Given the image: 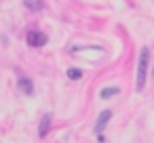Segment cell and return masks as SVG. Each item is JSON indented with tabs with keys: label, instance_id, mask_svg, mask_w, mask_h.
<instances>
[{
	"label": "cell",
	"instance_id": "3",
	"mask_svg": "<svg viewBox=\"0 0 154 143\" xmlns=\"http://www.w3.org/2000/svg\"><path fill=\"white\" fill-rule=\"evenodd\" d=\"M51 120H53V114H51V112H47V114L42 116V120H40V126H38V137H40V139H45V137L49 135Z\"/></svg>",
	"mask_w": 154,
	"mask_h": 143
},
{
	"label": "cell",
	"instance_id": "6",
	"mask_svg": "<svg viewBox=\"0 0 154 143\" xmlns=\"http://www.w3.org/2000/svg\"><path fill=\"white\" fill-rule=\"evenodd\" d=\"M23 4L30 11H42L45 9V0H23Z\"/></svg>",
	"mask_w": 154,
	"mask_h": 143
},
{
	"label": "cell",
	"instance_id": "1",
	"mask_svg": "<svg viewBox=\"0 0 154 143\" xmlns=\"http://www.w3.org/2000/svg\"><path fill=\"white\" fill-rule=\"evenodd\" d=\"M148 61H150V51L143 46V49L139 51V61H137V76H135V88H137V91H143V86H146Z\"/></svg>",
	"mask_w": 154,
	"mask_h": 143
},
{
	"label": "cell",
	"instance_id": "5",
	"mask_svg": "<svg viewBox=\"0 0 154 143\" xmlns=\"http://www.w3.org/2000/svg\"><path fill=\"white\" fill-rule=\"evenodd\" d=\"M17 88H19L21 93H26V95H32V93H34V84H32V80L26 78V76H21V78L17 80Z\"/></svg>",
	"mask_w": 154,
	"mask_h": 143
},
{
	"label": "cell",
	"instance_id": "4",
	"mask_svg": "<svg viewBox=\"0 0 154 143\" xmlns=\"http://www.w3.org/2000/svg\"><path fill=\"white\" fill-rule=\"evenodd\" d=\"M110 118H112V112H110V109H106V112H101V114H99L97 124H95V133H97V135H99V133L106 128V124L110 122Z\"/></svg>",
	"mask_w": 154,
	"mask_h": 143
},
{
	"label": "cell",
	"instance_id": "8",
	"mask_svg": "<svg viewBox=\"0 0 154 143\" xmlns=\"http://www.w3.org/2000/svg\"><path fill=\"white\" fill-rule=\"evenodd\" d=\"M68 78H70V80H80V78H82V72H80L78 67H72V70H68Z\"/></svg>",
	"mask_w": 154,
	"mask_h": 143
},
{
	"label": "cell",
	"instance_id": "7",
	"mask_svg": "<svg viewBox=\"0 0 154 143\" xmlns=\"http://www.w3.org/2000/svg\"><path fill=\"white\" fill-rule=\"evenodd\" d=\"M118 93H120L118 86H108V88H103V91L99 93V97H101V99H110V97H116Z\"/></svg>",
	"mask_w": 154,
	"mask_h": 143
},
{
	"label": "cell",
	"instance_id": "2",
	"mask_svg": "<svg viewBox=\"0 0 154 143\" xmlns=\"http://www.w3.org/2000/svg\"><path fill=\"white\" fill-rule=\"evenodd\" d=\"M26 40H28V44L32 49H40V46H45L49 42V36L45 32H40V30H30L28 36H26Z\"/></svg>",
	"mask_w": 154,
	"mask_h": 143
}]
</instances>
